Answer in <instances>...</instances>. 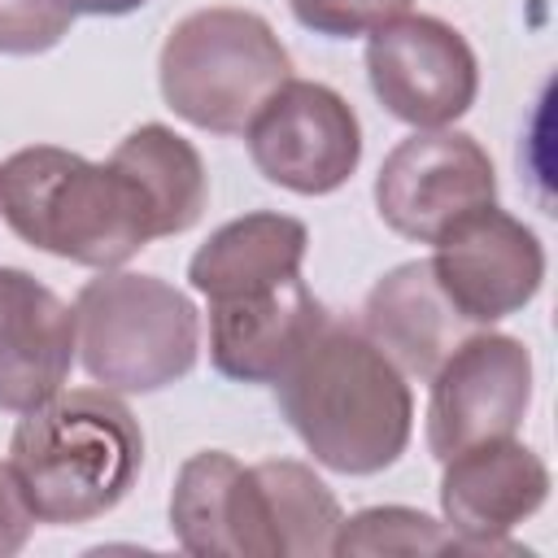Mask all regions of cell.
Wrapping results in <instances>:
<instances>
[{
	"instance_id": "cell-1",
	"label": "cell",
	"mask_w": 558,
	"mask_h": 558,
	"mask_svg": "<svg viewBox=\"0 0 558 558\" xmlns=\"http://www.w3.org/2000/svg\"><path fill=\"white\" fill-rule=\"evenodd\" d=\"M275 384L292 432L331 471H384L410 440V388L397 362L357 327L327 318Z\"/></svg>"
},
{
	"instance_id": "cell-13",
	"label": "cell",
	"mask_w": 558,
	"mask_h": 558,
	"mask_svg": "<svg viewBox=\"0 0 558 558\" xmlns=\"http://www.w3.org/2000/svg\"><path fill=\"white\" fill-rule=\"evenodd\" d=\"M327 310L301 275L262 292L209 301V357L227 379L275 384L323 331Z\"/></svg>"
},
{
	"instance_id": "cell-18",
	"label": "cell",
	"mask_w": 558,
	"mask_h": 558,
	"mask_svg": "<svg viewBox=\"0 0 558 558\" xmlns=\"http://www.w3.org/2000/svg\"><path fill=\"white\" fill-rule=\"evenodd\" d=\"M266 501H270V523L279 536V558H305V554H331V541L340 532V506L331 488L301 462H257Z\"/></svg>"
},
{
	"instance_id": "cell-2",
	"label": "cell",
	"mask_w": 558,
	"mask_h": 558,
	"mask_svg": "<svg viewBox=\"0 0 558 558\" xmlns=\"http://www.w3.org/2000/svg\"><path fill=\"white\" fill-rule=\"evenodd\" d=\"M0 218L35 248L78 266H122L161 235L148 187L118 161L35 144L0 161Z\"/></svg>"
},
{
	"instance_id": "cell-8",
	"label": "cell",
	"mask_w": 558,
	"mask_h": 558,
	"mask_svg": "<svg viewBox=\"0 0 558 558\" xmlns=\"http://www.w3.org/2000/svg\"><path fill=\"white\" fill-rule=\"evenodd\" d=\"M371 92L384 109L418 131L449 126L475 100L480 70L466 39L427 13H401L388 26L371 31L366 44Z\"/></svg>"
},
{
	"instance_id": "cell-16",
	"label": "cell",
	"mask_w": 558,
	"mask_h": 558,
	"mask_svg": "<svg viewBox=\"0 0 558 558\" xmlns=\"http://www.w3.org/2000/svg\"><path fill=\"white\" fill-rule=\"evenodd\" d=\"M310 231L288 214H244L218 227L192 257L187 279L205 301L262 292L301 275Z\"/></svg>"
},
{
	"instance_id": "cell-4",
	"label": "cell",
	"mask_w": 558,
	"mask_h": 558,
	"mask_svg": "<svg viewBox=\"0 0 558 558\" xmlns=\"http://www.w3.org/2000/svg\"><path fill=\"white\" fill-rule=\"evenodd\" d=\"M161 96L166 105L218 135H240L253 113L292 78L288 48L248 9H196L161 48Z\"/></svg>"
},
{
	"instance_id": "cell-15",
	"label": "cell",
	"mask_w": 558,
	"mask_h": 558,
	"mask_svg": "<svg viewBox=\"0 0 558 558\" xmlns=\"http://www.w3.org/2000/svg\"><path fill=\"white\" fill-rule=\"evenodd\" d=\"M362 314H366V336L397 362V371H410L418 379H432L436 366L475 327L440 292L427 262H405L388 270L371 288Z\"/></svg>"
},
{
	"instance_id": "cell-9",
	"label": "cell",
	"mask_w": 558,
	"mask_h": 558,
	"mask_svg": "<svg viewBox=\"0 0 558 558\" xmlns=\"http://www.w3.org/2000/svg\"><path fill=\"white\" fill-rule=\"evenodd\" d=\"M532 401V357L510 336H462L432 375L427 445L445 462L471 445L514 436Z\"/></svg>"
},
{
	"instance_id": "cell-14",
	"label": "cell",
	"mask_w": 558,
	"mask_h": 558,
	"mask_svg": "<svg viewBox=\"0 0 558 558\" xmlns=\"http://www.w3.org/2000/svg\"><path fill=\"white\" fill-rule=\"evenodd\" d=\"M74 310L17 266H0V410L26 414L70 379Z\"/></svg>"
},
{
	"instance_id": "cell-23",
	"label": "cell",
	"mask_w": 558,
	"mask_h": 558,
	"mask_svg": "<svg viewBox=\"0 0 558 558\" xmlns=\"http://www.w3.org/2000/svg\"><path fill=\"white\" fill-rule=\"evenodd\" d=\"M70 4V13L78 17V13H105V17H118V13H131V9H140L144 0H65Z\"/></svg>"
},
{
	"instance_id": "cell-19",
	"label": "cell",
	"mask_w": 558,
	"mask_h": 558,
	"mask_svg": "<svg viewBox=\"0 0 558 558\" xmlns=\"http://www.w3.org/2000/svg\"><path fill=\"white\" fill-rule=\"evenodd\" d=\"M466 545L436 523L405 506H375L340 523L331 554H462Z\"/></svg>"
},
{
	"instance_id": "cell-6",
	"label": "cell",
	"mask_w": 558,
	"mask_h": 558,
	"mask_svg": "<svg viewBox=\"0 0 558 558\" xmlns=\"http://www.w3.org/2000/svg\"><path fill=\"white\" fill-rule=\"evenodd\" d=\"M244 140L253 166L296 196L336 192L362 157V126L349 100L305 78H288L253 113Z\"/></svg>"
},
{
	"instance_id": "cell-11",
	"label": "cell",
	"mask_w": 558,
	"mask_h": 558,
	"mask_svg": "<svg viewBox=\"0 0 558 558\" xmlns=\"http://www.w3.org/2000/svg\"><path fill=\"white\" fill-rule=\"evenodd\" d=\"M170 527L179 545L201 558H279L257 466H240L222 449L183 462L170 497Z\"/></svg>"
},
{
	"instance_id": "cell-7",
	"label": "cell",
	"mask_w": 558,
	"mask_h": 558,
	"mask_svg": "<svg viewBox=\"0 0 558 558\" xmlns=\"http://www.w3.org/2000/svg\"><path fill=\"white\" fill-rule=\"evenodd\" d=\"M497 179L488 153L462 131H414L401 140L375 179L379 218L418 244H432L445 227L466 218L480 205H493Z\"/></svg>"
},
{
	"instance_id": "cell-17",
	"label": "cell",
	"mask_w": 558,
	"mask_h": 558,
	"mask_svg": "<svg viewBox=\"0 0 558 558\" xmlns=\"http://www.w3.org/2000/svg\"><path fill=\"white\" fill-rule=\"evenodd\" d=\"M113 157L148 187L161 218V235H179L201 218L209 179H205L201 153L183 135H174L161 122H144L113 148Z\"/></svg>"
},
{
	"instance_id": "cell-20",
	"label": "cell",
	"mask_w": 558,
	"mask_h": 558,
	"mask_svg": "<svg viewBox=\"0 0 558 558\" xmlns=\"http://www.w3.org/2000/svg\"><path fill=\"white\" fill-rule=\"evenodd\" d=\"M74 13L65 0H0V52L31 57L61 44Z\"/></svg>"
},
{
	"instance_id": "cell-10",
	"label": "cell",
	"mask_w": 558,
	"mask_h": 558,
	"mask_svg": "<svg viewBox=\"0 0 558 558\" xmlns=\"http://www.w3.org/2000/svg\"><path fill=\"white\" fill-rule=\"evenodd\" d=\"M432 244L436 257L427 266L466 323H497L523 310L541 288V240L497 205L471 209Z\"/></svg>"
},
{
	"instance_id": "cell-5",
	"label": "cell",
	"mask_w": 558,
	"mask_h": 558,
	"mask_svg": "<svg viewBox=\"0 0 558 558\" xmlns=\"http://www.w3.org/2000/svg\"><path fill=\"white\" fill-rule=\"evenodd\" d=\"M87 375L109 392H153L183 379L201 349L192 301L157 275H100L74 301Z\"/></svg>"
},
{
	"instance_id": "cell-3",
	"label": "cell",
	"mask_w": 558,
	"mask_h": 558,
	"mask_svg": "<svg viewBox=\"0 0 558 558\" xmlns=\"http://www.w3.org/2000/svg\"><path fill=\"white\" fill-rule=\"evenodd\" d=\"M140 462V423L109 388H61L26 410L9 440V471L39 523H83L113 510Z\"/></svg>"
},
{
	"instance_id": "cell-21",
	"label": "cell",
	"mask_w": 558,
	"mask_h": 558,
	"mask_svg": "<svg viewBox=\"0 0 558 558\" xmlns=\"http://www.w3.org/2000/svg\"><path fill=\"white\" fill-rule=\"evenodd\" d=\"M296 22L331 35V39H349V35H371L379 26H388L392 17L410 13V0H288Z\"/></svg>"
},
{
	"instance_id": "cell-22",
	"label": "cell",
	"mask_w": 558,
	"mask_h": 558,
	"mask_svg": "<svg viewBox=\"0 0 558 558\" xmlns=\"http://www.w3.org/2000/svg\"><path fill=\"white\" fill-rule=\"evenodd\" d=\"M35 523V510L17 484V475L9 471V462H0V554H13L26 545Z\"/></svg>"
},
{
	"instance_id": "cell-12",
	"label": "cell",
	"mask_w": 558,
	"mask_h": 558,
	"mask_svg": "<svg viewBox=\"0 0 558 558\" xmlns=\"http://www.w3.org/2000/svg\"><path fill=\"white\" fill-rule=\"evenodd\" d=\"M549 493L545 462L514 436L471 445L445 458L440 506L449 532L471 554H510V527H519Z\"/></svg>"
}]
</instances>
